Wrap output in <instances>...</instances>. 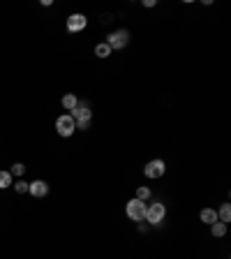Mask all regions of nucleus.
I'll return each mask as SVG.
<instances>
[{"mask_svg": "<svg viewBox=\"0 0 231 259\" xmlns=\"http://www.w3.org/2000/svg\"><path fill=\"white\" fill-rule=\"evenodd\" d=\"M166 173V162L162 158H155V160H148L144 165V176L146 178H151V180H157L162 178Z\"/></svg>", "mask_w": 231, "mask_h": 259, "instance_id": "obj_4", "label": "nucleus"}, {"mask_svg": "<svg viewBox=\"0 0 231 259\" xmlns=\"http://www.w3.org/2000/svg\"><path fill=\"white\" fill-rule=\"evenodd\" d=\"M144 220L151 227H159L166 220V204H162V201H151V204L146 206V218Z\"/></svg>", "mask_w": 231, "mask_h": 259, "instance_id": "obj_2", "label": "nucleus"}, {"mask_svg": "<svg viewBox=\"0 0 231 259\" xmlns=\"http://www.w3.org/2000/svg\"><path fill=\"white\" fill-rule=\"evenodd\" d=\"M218 220H220V222H225V225H229V222H231V204H229V201L220 206V211H218Z\"/></svg>", "mask_w": 231, "mask_h": 259, "instance_id": "obj_11", "label": "nucleus"}, {"mask_svg": "<svg viewBox=\"0 0 231 259\" xmlns=\"http://www.w3.org/2000/svg\"><path fill=\"white\" fill-rule=\"evenodd\" d=\"M155 5H157V0H144V7H148V9L155 7Z\"/></svg>", "mask_w": 231, "mask_h": 259, "instance_id": "obj_18", "label": "nucleus"}, {"mask_svg": "<svg viewBox=\"0 0 231 259\" xmlns=\"http://www.w3.org/2000/svg\"><path fill=\"white\" fill-rule=\"evenodd\" d=\"M106 44L111 47V51H116V49H125L127 44H130V30L118 28V30L109 33V35H106Z\"/></svg>", "mask_w": 231, "mask_h": 259, "instance_id": "obj_6", "label": "nucleus"}, {"mask_svg": "<svg viewBox=\"0 0 231 259\" xmlns=\"http://www.w3.org/2000/svg\"><path fill=\"white\" fill-rule=\"evenodd\" d=\"M28 194H33V197H37V199H42V197H46L49 194V183L42 178L33 180V183H28Z\"/></svg>", "mask_w": 231, "mask_h": 259, "instance_id": "obj_8", "label": "nucleus"}, {"mask_svg": "<svg viewBox=\"0 0 231 259\" xmlns=\"http://www.w3.org/2000/svg\"><path fill=\"white\" fill-rule=\"evenodd\" d=\"M111 47H109V44H106V42H99L97 47H95V56H97L99 60H104V58H109V56H111Z\"/></svg>", "mask_w": 231, "mask_h": 259, "instance_id": "obj_12", "label": "nucleus"}, {"mask_svg": "<svg viewBox=\"0 0 231 259\" xmlns=\"http://www.w3.org/2000/svg\"><path fill=\"white\" fill-rule=\"evenodd\" d=\"M9 173H12V176H16V178H21V176L26 173V167L21 165V162H14L12 169H9Z\"/></svg>", "mask_w": 231, "mask_h": 259, "instance_id": "obj_16", "label": "nucleus"}, {"mask_svg": "<svg viewBox=\"0 0 231 259\" xmlns=\"http://www.w3.org/2000/svg\"><path fill=\"white\" fill-rule=\"evenodd\" d=\"M199 220H201L204 225L211 227L213 222H218V211H215V208H201V211H199Z\"/></svg>", "mask_w": 231, "mask_h": 259, "instance_id": "obj_9", "label": "nucleus"}, {"mask_svg": "<svg viewBox=\"0 0 231 259\" xmlns=\"http://www.w3.org/2000/svg\"><path fill=\"white\" fill-rule=\"evenodd\" d=\"M14 185V176L9 172H0V190H7V187Z\"/></svg>", "mask_w": 231, "mask_h": 259, "instance_id": "obj_15", "label": "nucleus"}, {"mask_svg": "<svg viewBox=\"0 0 231 259\" xmlns=\"http://www.w3.org/2000/svg\"><path fill=\"white\" fill-rule=\"evenodd\" d=\"M102 21H104V23H109V21H113V16H111V14H104V16H102Z\"/></svg>", "mask_w": 231, "mask_h": 259, "instance_id": "obj_20", "label": "nucleus"}, {"mask_svg": "<svg viewBox=\"0 0 231 259\" xmlns=\"http://www.w3.org/2000/svg\"><path fill=\"white\" fill-rule=\"evenodd\" d=\"M60 104H63L65 111H72L74 106L79 104V97H77L74 93H65V95H63V100H60Z\"/></svg>", "mask_w": 231, "mask_h": 259, "instance_id": "obj_10", "label": "nucleus"}, {"mask_svg": "<svg viewBox=\"0 0 231 259\" xmlns=\"http://www.w3.org/2000/svg\"><path fill=\"white\" fill-rule=\"evenodd\" d=\"M70 116L74 118V123H77V130H81V132H88L90 130V120H92V109L86 104V102H81L74 106L72 111H70Z\"/></svg>", "mask_w": 231, "mask_h": 259, "instance_id": "obj_1", "label": "nucleus"}, {"mask_svg": "<svg viewBox=\"0 0 231 259\" xmlns=\"http://www.w3.org/2000/svg\"><path fill=\"white\" fill-rule=\"evenodd\" d=\"M137 229H139V232H141V234H146V232H148V225H144V222H139V227H137Z\"/></svg>", "mask_w": 231, "mask_h": 259, "instance_id": "obj_19", "label": "nucleus"}, {"mask_svg": "<svg viewBox=\"0 0 231 259\" xmlns=\"http://www.w3.org/2000/svg\"><path fill=\"white\" fill-rule=\"evenodd\" d=\"M56 132H58L63 139H70V137L77 132V123H74V118L70 113H63V116L56 118Z\"/></svg>", "mask_w": 231, "mask_h": 259, "instance_id": "obj_5", "label": "nucleus"}, {"mask_svg": "<svg viewBox=\"0 0 231 259\" xmlns=\"http://www.w3.org/2000/svg\"><path fill=\"white\" fill-rule=\"evenodd\" d=\"M146 206H148V201H141V199H137V197H132V199L125 204V215L130 220H134V222H144Z\"/></svg>", "mask_w": 231, "mask_h": 259, "instance_id": "obj_3", "label": "nucleus"}, {"mask_svg": "<svg viewBox=\"0 0 231 259\" xmlns=\"http://www.w3.org/2000/svg\"><path fill=\"white\" fill-rule=\"evenodd\" d=\"M211 234L215 236V239L227 236V225H225V222H220V220H218V222H213V225H211Z\"/></svg>", "mask_w": 231, "mask_h": 259, "instance_id": "obj_13", "label": "nucleus"}, {"mask_svg": "<svg viewBox=\"0 0 231 259\" xmlns=\"http://www.w3.org/2000/svg\"><path fill=\"white\" fill-rule=\"evenodd\" d=\"M65 28H67V33H83L88 28V16L86 14H70L65 21Z\"/></svg>", "mask_w": 231, "mask_h": 259, "instance_id": "obj_7", "label": "nucleus"}, {"mask_svg": "<svg viewBox=\"0 0 231 259\" xmlns=\"http://www.w3.org/2000/svg\"><path fill=\"white\" fill-rule=\"evenodd\" d=\"M14 192H16V194H26L28 192V183H26V180H14Z\"/></svg>", "mask_w": 231, "mask_h": 259, "instance_id": "obj_17", "label": "nucleus"}, {"mask_svg": "<svg viewBox=\"0 0 231 259\" xmlns=\"http://www.w3.org/2000/svg\"><path fill=\"white\" fill-rule=\"evenodd\" d=\"M137 199H141V201H151V197H153V190L148 185H139L137 187V194H134Z\"/></svg>", "mask_w": 231, "mask_h": 259, "instance_id": "obj_14", "label": "nucleus"}]
</instances>
